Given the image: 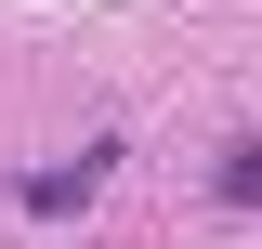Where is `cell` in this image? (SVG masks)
<instances>
[{"instance_id":"1","label":"cell","mask_w":262,"mask_h":249,"mask_svg":"<svg viewBox=\"0 0 262 249\" xmlns=\"http://www.w3.org/2000/svg\"><path fill=\"white\" fill-rule=\"evenodd\" d=\"M92 184H105V157H79V171H39L27 197H39V210H79V197H92Z\"/></svg>"}]
</instances>
